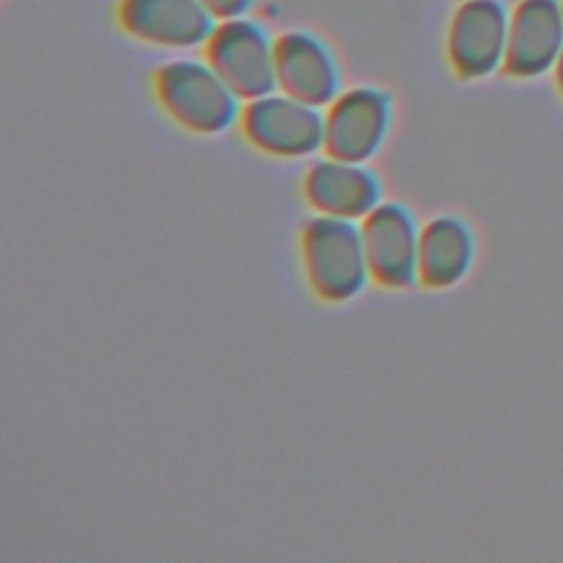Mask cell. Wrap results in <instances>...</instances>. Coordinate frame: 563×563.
<instances>
[{
    "label": "cell",
    "mask_w": 563,
    "mask_h": 563,
    "mask_svg": "<svg viewBox=\"0 0 563 563\" xmlns=\"http://www.w3.org/2000/svg\"><path fill=\"white\" fill-rule=\"evenodd\" d=\"M158 108L178 128L213 136L238 123L242 101L205 57H174L152 73Z\"/></svg>",
    "instance_id": "cell-1"
},
{
    "label": "cell",
    "mask_w": 563,
    "mask_h": 563,
    "mask_svg": "<svg viewBox=\"0 0 563 563\" xmlns=\"http://www.w3.org/2000/svg\"><path fill=\"white\" fill-rule=\"evenodd\" d=\"M369 277L383 288H409L418 282L420 231L398 202H378L361 222Z\"/></svg>",
    "instance_id": "cell-9"
},
{
    "label": "cell",
    "mask_w": 563,
    "mask_h": 563,
    "mask_svg": "<svg viewBox=\"0 0 563 563\" xmlns=\"http://www.w3.org/2000/svg\"><path fill=\"white\" fill-rule=\"evenodd\" d=\"M114 22L145 46L194 51L205 46L218 20L198 0H117Z\"/></svg>",
    "instance_id": "cell-7"
},
{
    "label": "cell",
    "mask_w": 563,
    "mask_h": 563,
    "mask_svg": "<svg viewBox=\"0 0 563 563\" xmlns=\"http://www.w3.org/2000/svg\"><path fill=\"white\" fill-rule=\"evenodd\" d=\"M200 51L242 103L275 90V35L251 13L218 20Z\"/></svg>",
    "instance_id": "cell-3"
},
{
    "label": "cell",
    "mask_w": 563,
    "mask_h": 563,
    "mask_svg": "<svg viewBox=\"0 0 563 563\" xmlns=\"http://www.w3.org/2000/svg\"><path fill=\"white\" fill-rule=\"evenodd\" d=\"M391 128V97L378 86L341 90L323 110V152L332 158L365 163Z\"/></svg>",
    "instance_id": "cell-5"
},
{
    "label": "cell",
    "mask_w": 563,
    "mask_h": 563,
    "mask_svg": "<svg viewBox=\"0 0 563 563\" xmlns=\"http://www.w3.org/2000/svg\"><path fill=\"white\" fill-rule=\"evenodd\" d=\"M510 13L501 0H462L449 20L444 51L460 79H482L504 68Z\"/></svg>",
    "instance_id": "cell-6"
},
{
    "label": "cell",
    "mask_w": 563,
    "mask_h": 563,
    "mask_svg": "<svg viewBox=\"0 0 563 563\" xmlns=\"http://www.w3.org/2000/svg\"><path fill=\"white\" fill-rule=\"evenodd\" d=\"M216 20L238 18L251 13L255 0H198Z\"/></svg>",
    "instance_id": "cell-13"
},
{
    "label": "cell",
    "mask_w": 563,
    "mask_h": 563,
    "mask_svg": "<svg viewBox=\"0 0 563 563\" xmlns=\"http://www.w3.org/2000/svg\"><path fill=\"white\" fill-rule=\"evenodd\" d=\"M473 255L471 227L457 216H435L420 229L418 282L429 290L449 288L468 273Z\"/></svg>",
    "instance_id": "cell-12"
},
{
    "label": "cell",
    "mask_w": 563,
    "mask_h": 563,
    "mask_svg": "<svg viewBox=\"0 0 563 563\" xmlns=\"http://www.w3.org/2000/svg\"><path fill=\"white\" fill-rule=\"evenodd\" d=\"M238 125L251 147L275 158H301L323 150V110L277 88L244 101Z\"/></svg>",
    "instance_id": "cell-4"
},
{
    "label": "cell",
    "mask_w": 563,
    "mask_h": 563,
    "mask_svg": "<svg viewBox=\"0 0 563 563\" xmlns=\"http://www.w3.org/2000/svg\"><path fill=\"white\" fill-rule=\"evenodd\" d=\"M275 88L317 108H325L341 88V68L328 42L306 29L275 35Z\"/></svg>",
    "instance_id": "cell-8"
},
{
    "label": "cell",
    "mask_w": 563,
    "mask_h": 563,
    "mask_svg": "<svg viewBox=\"0 0 563 563\" xmlns=\"http://www.w3.org/2000/svg\"><path fill=\"white\" fill-rule=\"evenodd\" d=\"M299 253L310 290L328 303L356 297L369 279L361 229L354 220L317 213L299 235Z\"/></svg>",
    "instance_id": "cell-2"
},
{
    "label": "cell",
    "mask_w": 563,
    "mask_h": 563,
    "mask_svg": "<svg viewBox=\"0 0 563 563\" xmlns=\"http://www.w3.org/2000/svg\"><path fill=\"white\" fill-rule=\"evenodd\" d=\"M563 53V4L559 0H521L510 13L504 70L537 77Z\"/></svg>",
    "instance_id": "cell-10"
},
{
    "label": "cell",
    "mask_w": 563,
    "mask_h": 563,
    "mask_svg": "<svg viewBox=\"0 0 563 563\" xmlns=\"http://www.w3.org/2000/svg\"><path fill=\"white\" fill-rule=\"evenodd\" d=\"M556 81H559V88L563 92V53H561V57L556 62Z\"/></svg>",
    "instance_id": "cell-14"
},
{
    "label": "cell",
    "mask_w": 563,
    "mask_h": 563,
    "mask_svg": "<svg viewBox=\"0 0 563 563\" xmlns=\"http://www.w3.org/2000/svg\"><path fill=\"white\" fill-rule=\"evenodd\" d=\"M301 191L317 213L345 220H363L380 200V183L372 169L328 154L310 163Z\"/></svg>",
    "instance_id": "cell-11"
}]
</instances>
